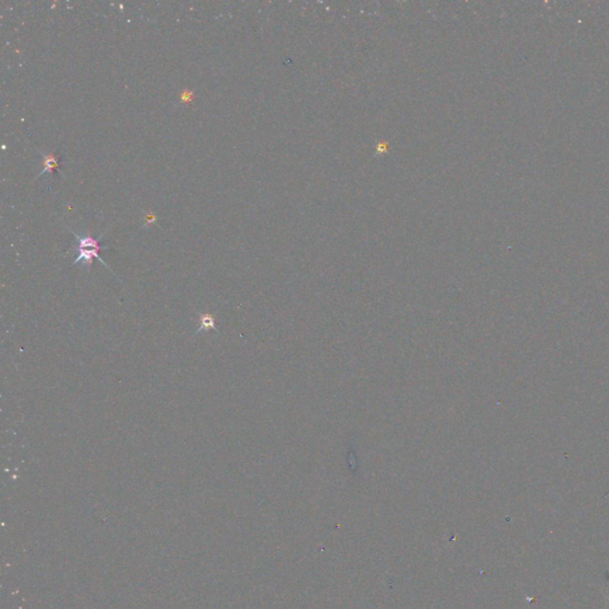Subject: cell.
Masks as SVG:
<instances>
[{"label":"cell","instance_id":"obj_3","mask_svg":"<svg viewBox=\"0 0 609 609\" xmlns=\"http://www.w3.org/2000/svg\"><path fill=\"white\" fill-rule=\"evenodd\" d=\"M41 154H42V156H43V163H44V169H43L42 173L38 174V176H42L43 174H45V173L53 174L55 169H57V170H59V167H60V165H61V162H60V158L59 157L55 156V155H54V154H48V155H46V154H43V152H41Z\"/></svg>","mask_w":609,"mask_h":609},{"label":"cell","instance_id":"obj_1","mask_svg":"<svg viewBox=\"0 0 609 609\" xmlns=\"http://www.w3.org/2000/svg\"><path fill=\"white\" fill-rule=\"evenodd\" d=\"M70 231H72V233L74 234L76 240H78V256H76L73 263L74 264L83 263V266L84 268H87V270H89V268H91L92 263H93V259L97 258L102 262L103 266H105L108 270H110L112 274H114V273L111 270V268L106 264V262L99 256V251L103 249V247H100V244H99L100 238L99 239L93 238L89 232L88 233L83 234V236H81V234L76 233V232H74L73 230H70Z\"/></svg>","mask_w":609,"mask_h":609},{"label":"cell","instance_id":"obj_2","mask_svg":"<svg viewBox=\"0 0 609 609\" xmlns=\"http://www.w3.org/2000/svg\"><path fill=\"white\" fill-rule=\"evenodd\" d=\"M196 333H204L210 331V330H213V331L218 332L217 327H215V318L214 315L211 313H203L200 314L198 319V324H196Z\"/></svg>","mask_w":609,"mask_h":609}]
</instances>
